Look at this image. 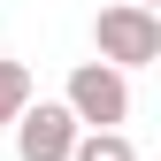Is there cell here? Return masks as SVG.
I'll return each mask as SVG.
<instances>
[{
	"instance_id": "cell-1",
	"label": "cell",
	"mask_w": 161,
	"mask_h": 161,
	"mask_svg": "<svg viewBox=\"0 0 161 161\" xmlns=\"http://www.w3.org/2000/svg\"><path fill=\"white\" fill-rule=\"evenodd\" d=\"M92 46H100V62L108 69H146L161 62V15L153 8H130V0H115V8H100L92 15Z\"/></svg>"
},
{
	"instance_id": "cell-2",
	"label": "cell",
	"mask_w": 161,
	"mask_h": 161,
	"mask_svg": "<svg viewBox=\"0 0 161 161\" xmlns=\"http://www.w3.org/2000/svg\"><path fill=\"white\" fill-rule=\"evenodd\" d=\"M62 108L77 115V130H123V115H130V77L108 69V62H77Z\"/></svg>"
},
{
	"instance_id": "cell-3",
	"label": "cell",
	"mask_w": 161,
	"mask_h": 161,
	"mask_svg": "<svg viewBox=\"0 0 161 161\" xmlns=\"http://www.w3.org/2000/svg\"><path fill=\"white\" fill-rule=\"evenodd\" d=\"M69 146H77V115L62 100H38L15 115V161H69Z\"/></svg>"
},
{
	"instance_id": "cell-4",
	"label": "cell",
	"mask_w": 161,
	"mask_h": 161,
	"mask_svg": "<svg viewBox=\"0 0 161 161\" xmlns=\"http://www.w3.org/2000/svg\"><path fill=\"white\" fill-rule=\"evenodd\" d=\"M69 161H138V146H130L123 130H77Z\"/></svg>"
},
{
	"instance_id": "cell-5",
	"label": "cell",
	"mask_w": 161,
	"mask_h": 161,
	"mask_svg": "<svg viewBox=\"0 0 161 161\" xmlns=\"http://www.w3.org/2000/svg\"><path fill=\"white\" fill-rule=\"evenodd\" d=\"M23 108H31V69L23 62H0V123H15Z\"/></svg>"
},
{
	"instance_id": "cell-6",
	"label": "cell",
	"mask_w": 161,
	"mask_h": 161,
	"mask_svg": "<svg viewBox=\"0 0 161 161\" xmlns=\"http://www.w3.org/2000/svg\"><path fill=\"white\" fill-rule=\"evenodd\" d=\"M130 8H153V0H130Z\"/></svg>"
}]
</instances>
